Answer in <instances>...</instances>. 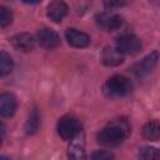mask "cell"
Masks as SVG:
<instances>
[{
  "mask_svg": "<svg viewBox=\"0 0 160 160\" xmlns=\"http://www.w3.org/2000/svg\"><path fill=\"white\" fill-rule=\"evenodd\" d=\"M158 60H159V52L158 51H152V52L148 54L142 60H140L139 62H136L131 68V71L138 78H142V76L148 75L154 69V66L156 65Z\"/></svg>",
  "mask_w": 160,
  "mask_h": 160,
  "instance_id": "5",
  "label": "cell"
},
{
  "mask_svg": "<svg viewBox=\"0 0 160 160\" xmlns=\"http://www.w3.org/2000/svg\"><path fill=\"white\" fill-rule=\"evenodd\" d=\"M142 136L149 141H156L160 139V121L150 120L142 126Z\"/></svg>",
  "mask_w": 160,
  "mask_h": 160,
  "instance_id": "14",
  "label": "cell"
},
{
  "mask_svg": "<svg viewBox=\"0 0 160 160\" xmlns=\"http://www.w3.org/2000/svg\"><path fill=\"white\" fill-rule=\"evenodd\" d=\"M101 61L106 66H118L124 61V56L118 49L105 48L101 52Z\"/></svg>",
  "mask_w": 160,
  "mask_h": 160,
  "instance_id": "12",
  "label": "cell"
},
{
  "mask_svg": "<svg viewBox=\"0 0 160 160\" xmlns=\"http://www.w3.org/2000/svg\"><path fill=\"white\" fill-rule=\"evenodd\" d=\"M39 124H40V116H39L36 110H32V112L30 114V116L28 119L26 126H25L26 132L28 134H32L34 131H36V129L39 128Z\"/></svg>",
  "mask_w": 160,
  "mask_h": 160,
  "instance_id": "17",
  "label": "cell"
},
{
  "mask_svg": "<svg viewBox=\"0 0 160 160\" xmlns=\"http://www.w3.org/2000/svg\"><path fill=\"white\" fill-rule=\"evenodd\" d=\"M91 160H114V155L106 150H96L91 154Z\"/></svg>",
  "mask_w": 160,
  "mask_h": 160,
  "instance_id": "19",
  "label": "cell"
},
{
  "mask_svg": "<svg viewBox=\"0 0 160 160\" xmlns=\"http://www.w3.org/2000/svg\"><path fill=\"white\" fill-rule=\"evenodd\" d=\"M11 44L16 50L22 51V52H29V51L34 50V48H35V40L28 32H20V34H16L15 36H12Z\"/></svg>",
  "mask_w": 160,
  "mask_h": 160,
  "instance_id": "10",
  "label": "cell"
},
{
  "mask_svg": "<svg viewBox=\"0 0 160 160\" xmlns=\"http://www.w3.org/2000/svg\"><path fill=\"white\" fill-rule=\"evenodd\" d=\"M16 108H18V101L12 94H8V92L1 94V96H0V112L2 116H5V118L12 116Z\"/></svg>",
  "mask_w": 160,
  "mask_h": 160,
  "instance_id": "11",
  "label": "cell"
},
{
  "mask_svg": "<svg viewBox=\"0 0 160 160\" xmlns=\"http://www.w3.org/2000/svg\"><path fill=\"white\" fill-rule=\"evenodd\" d=\"M130 128L126 120L118 119L108 124L98 132V142L104 146H118L129 135Z\"/></svg>",
  "mask_w": 160,
  "mask_h": 160,
  "instance_id": "1",
  "label": "cell"
},
{
  "mask_svg": "<svg viewBox=\"0 0 160 160\" xmlns=\"http://www.w3.org/2000/svg\"><path fill=\"white\" fill-rule=\"evenodd\" d=\"M12 68H14V62H12L11 56L6 51L1 50V52H0V74L2 76L6 75L12 70Z\"/></svg>",
  "mask_w": 160,
  "mask_h": 160,
  "instance_id": "16",
  "label": "cell"
},
{
  "mask_svg": "<svg viewBox=\"0 0 160 160\" xmlns=\"http://www.w3.org/2000/svg\"><path fill=\"white\" fill-rule=\"evenodd\" d=\"M38 42L45 49H54L60 45V38L52 29L44 28L38 31Z\"/></svg>",
  "mask_w": 160,
  "mask_h": 160,
  "instance_id": "8",
  "label": "cell"
},
{
  "mask_svg": "<svg viewBox=\"0 0 160 160\" xmlns=\"http://www.w3.org/2000/svg\"><path fill=\"white\" fill-rule=\"evenodd\" d=\"M139 160H159L160 150L154 146H142L138 152Z\"/></svg>",
  "mask_w": 160,
  "mask_h": 160,
  "instance_id": "15",
  "label": "cell"
},
{
  "mask_svg": "<svg viewBox=\"0 0 160 160\" xmlns=\"http://www.w3.org/2000/svg\"><path fill=\"white\" fill-rule=\"evenodd\" d=\"M131 90H132V85L130 80L121 75L111 76L104 85V91L112 98L126 96L131 92Z\"/></svg>",
  "mask_w": 160,
  "mask_h": 160,
  "instance_id": "2",
  "label": "cell"
},
{
  "mask_svg": "<svg viewBox=\"0 0 160 160\" xmlns=\"http://www.w3.org/2000/svg\"><path fill=\"white\" fill-rule=\"evenodd\" d=\"M68 14V5L62 1H52L48 6V16L54 22H60Z\"/></svg>",
  "mask_w": 160,
  "mask_h": 160,
  "instance_id": "13",
  "label": "cell"
},
{
  "mask_svg": "<svg viewBox=\"0 0 160 160\" xmlns=\"http://www.w3.org/2000/svg\"><path fill=\"white\" fill-rule=\"evenodd\" d=\"M12 20V14L11 11L5 8V6H0V26L5 28L8 26Z\"/></svg>",
  "mask_w": 160,
  "mask_h": 160,
  "instance_id": "18",
  "label": "cell"
},
{
  "mask_svg": "<svg viewBox=\"0 0 160 160\" xmlns=\"http://www.w3.org/2000/svg\"><path fill=\"white\" fill-rule=\"evenodd\" d=\"M68 158L69 160H88L85 150V138L82 132L70 140V145L68 148Z\"/></svg>",
  "mask_w": 160,
  "mask_h": 160,
  "instance_id": "7",
  "label": "cell"
},
{
  "mask_svg": "<svg viewBox=\"0 0 160 160\" xmlns=\"http://www.w3.org/2000/svg\"><path fill=\"white\" fill-rule=\"evenodd\" d=\"M65 38L74 48H86L90 44V36L78 29H68L65 31Z\"/></svg>",
  "mask_w": 160,
  "mask_h": 160,
  "instance_id": "9",
  "label": "cell"
},
{
  "mask_svg": "<svg viewBox=\"0 0 160 160\" xmlns=\"http://www.w3.org/2000/svg\"><path fill=\"white\" fill-rule=\"evenodd\" d=\"M96 24L104 29V30H108V31H112V30H116L121 26L122 24V18L112 11H104V12H100L96 15Z\"/></svg>",
  "mask_w": 160,
  "mask_h": 160,
  "instance_id": "6",
  "label": "cell"
},
{
  "mask_svg": "<svg viewBox=\"0 0 160 160\" xmlns=\"http://www.w3.org/2000/svg\"><path fill=\"white\" fill-rule=\"evenodd\" d=\"M116 49L121 54L134 55L141 50V41L132 34H124L116 40Z\"/></svg>",
  "mask_w": 160,
  "mask_h": 160,
  "instance_id": "4",
  "label": "cell"
},
{
  "mask_svg": "<svg viewBox=\"0 0 160 160\" xmlns=\"http://www.w3.org/2000/svg\"><path fill=\"white\" fill-rule=\"evenodd\" d=\"M0 160H9V159H8L6 156H1V158H0Z\"/></svg>",
  "mask_w": 160,
  "mask_h": 160,
  "instance_id": "20",
  "label": "cell"
},
{
  "mask_svg": "<svg viewBox=\"0 0 160 160\" xmlns=\"http://www.w3.org/2000/svg\"><path fill=\"white\" fill-rule=\"evenodd\" d=\"M58 132L64 140H72L81 132V125L75 116L65 115L58 122Z\"/></svg>",
  "mask_w": 160,
  "mask_h": 160,
  "instance_id": "3",
  "label": "cell"
}]
</instances>
